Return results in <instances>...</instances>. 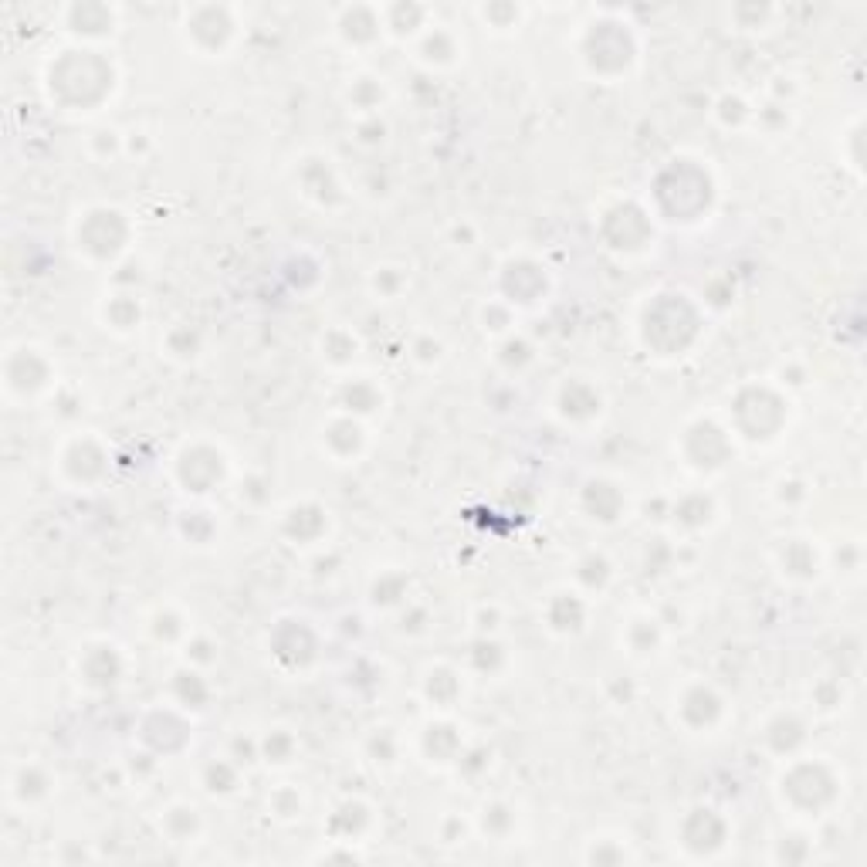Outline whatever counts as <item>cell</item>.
Listing matches in <instances>:
<instances>
[{"instance_id": "6da1fadb", "label": "cell", "mask_w": 867, "mask_h": 867, "mask_svg": "<svg viewBox=\"0 0 867 867\" xmlns=\"http://www.w3.org/2000/svg\"><path fill=\"white\" fill-rule=\"evenodd\" d=\"M597 31H589V41L583 45V58L587 55H597V51H603L600 58L589 61V68L600 75H617V72H627V65L633 61V41L631 34L624 31V24H610V21H600V24H593Z\"/></svg>"}, {"instance_id": "7a4b0ae2", "label": "cell", "mask_w": 867, "mask_h": 867, "mask_svg": "<svg viewBox=\"0 0 867 867\" xmlns=\"http://www.w3.org/2000/svg\"><path fill=\"white\" fill-rule=\"evenodd\" d=\"M4 380H7V390L14 397H34L38 390H45L51 383V367L48 359L38 349H14L4 363Z\"/></svg>"}, {"instance_id": "3957f363", "label": "cell", "mask_w": 867, "mask_h": 867, "mask_svg": "<svg viewBox=\"0 0 867 867\" xmlns=\"http://www.w3.org/2000/svg\"><path fill=\"white\" fill-rule=\"evenodd\" d=\"M85 217H89V221L99 227V234H95V231H89V227H78V248L85 251L89 258H102V261L116 258L119 251H122V241H126V234H112V227H122V214L99 207V210H89Z\"/></svg>"}, {"instance_id": "277c9868", "label": "cell", "mask_w": 867, "mask_h": 867, "mask_svg": "<svg viewBox=\"0 0 867 867\" xmlns=\"http://www.w3.org/2000/svg\"><path fill=\"white\" fill-rule=\"evenodd\" d=\"M336 28L349 45H356V48L369 45V41L380 38L383 14L380 11H373V7H342V11H339Z\"/></svg>"}, {"instance_id": "5b68a950", "label": "cell", "mask_w": 867, "mask_h": 867, "mask_svg": "<svg viewBox=\"0 0 867 867\" xmlns=\"http://www.w3.org/2000/svg\"><path fill=\"white\" fill-rule=\"evenodd\" d=\"M721 715V698L708 685H691L681 694V721L691 729H708Z\"/></svg>"}, {"instance_id": "8992f818", "label": "cell", "mask_w": 867, "mask_h": 867, "mask_svg": "<svg viewBox=\"0 0 867 867\" xmlns=\"http://www.w3.org/2000/svg\"><path fill=\"white\" fill-rule=\"evenodd\" d=\"M89 461H105V455L99 451V444L95 441H72L68 447H65V455H61V471L65 474H72V482H82V485H89V482H95L99 474H102V468H92Z\"/></svg>"}, {"instance_id": "52a82bcc", "label": "cell", "mask_w": 867, "mask_h": 867, "mask_svg": "<svg viewBox=\"0 0 867 867\" xmlns=\"http://www.w3.org/2000/svg\"><path fill=\"white\" fill-rule=\"evenodd\" d=\"M65 17H68V31L82 38H102L105 31H112L116 24V11H109L102 4H75L65 11Z\"/></svg>"}, {"instance_id": "ba28073f", "label": "cell", "mask_w": 867, "mask_h": 867, "mask_svg": "<svg viewBox=\"0 0 867 867\" xmlns=\"http://www.w3.org/2000/svg\"><path fill=\"white\" fill-rule=\"evenodd\" d=\"M82 677H85L89 685H95V688H109V685H116V681H119V654H116V647H109V644L89 647V650H85V658H82Z\"/></svg>"}, {"instance_id": "9c48e42d", "label": "cell", "mask_w": 867, "mask_h": 867, "mask_svg": "<svg viewBox=\"0 0 867 867\" xmlns=\"http://www.w3.org/2000/svg\"><path fill=\"white\" fill-rule=\"evenodd\" d=\"M48 786H51L48 773L34 763L17 765L14 776H11V796H14L17 803H24V807H28V803H38V800H45Z\"/></svg>"}, {"instance_id": "30bf717a", "label": "cell", "mask_w": 867, "mask_h": 867, "mask_svg": "<svg viewBox=\"0 0 867 867\" xmlns=\"http://www.w3.org/2000/svg\"><path fill=\"white\" fill-rule=\"evenodd\" d=\"M417 51H420V61H424V65H430V68L438 65V68H441V65H451V61L457 58V41L451 31L430 28L420 34V48H417Z\"/></svg>"}, {"instance_id": "8fae6325", "label": "cell", "mask_w": 867, "mask_h": 867, "mask_svg": "<svg viewBox=\"0 0 867 867\" xmlns=\"http://www.w3.org/2000/svg\"><path fill=\"white\" fill-rule=\"evenodd\" d=\"M427 24V7L417 4H397V7H386L383 11V28H390L394 34H420V28Z\"/></svg>"}, {"instance_id": "7c38bea8", "label": "cell", "mask_w": 867, "mask_h": 867, "mask_svg": "<svg viewBox=\"0 0 867 867\" xmlns=\"http://www.w3.org/2000/svg\"><path fill=\"white\" fill-rule=\"evenodd\" d=\"M553 600L562 606V614L549 610V627H553V631H562V633L579 631V627H583V617H587V610H583L579 597H576V593H559V597H553Z\"/></svg>"}, {"instance_id": "4fadbf2b", "label": "cell", "mask_w": 867, "mask_h": 867, "mask_svg": "<svg viewBox=\"0 0 867 867\" xmlns=\"http://www.w3.org/2000/svg\"><path fill=\"white\" fill-rule=\"evenodd\" d=\"M383 403V397L376 394L373 383H346L342 386V407L356 413H373Z\"/></svg>"}, {"instance_id": "5bb4252c", "label": "cell", "mask_w": 867, "mask_h": 867, "mask_svg": "<svg viewBox=\"0 0 867 867\" xmlns=\"http://www.w3.org/2000/svg\"><path fill=\"white\" fill-rule=\"evenodd\" d=\"M457 691H461V685H457L455 671H444V668H438V671H430V675H427V698H430L434 705L451 708V702L457 698Z\"/></svg>"}, {"instance_id": "9a60e30c", "label": "cell", "mask_w": 867, "mask_h": 867, "mask_svg": "<svg viewBox=\"0 0 867 867\" xmlns=\"http://www.w3.org/2000/svg\"><path fill=\"white\" fill-rule=\"evenodd\" d=\"M451 749L461 752V739L455 735V729H451V725H430V729H427V752H430L438 763H451V759H455Z\"/></svg>"}, {"instance_id": "2e32d148", "label": "cell", "mask_w": 867, "mask_h": 867, "mask_svg": "<svg viewBox=\"0 0 867 867\" xmlns=\"http://www.w3.org/2000/svg\"><path fill=\"white\" fill-rule=\"evenodd\" d=\"M204 786L210 793H231L237 786V765L227 759H214L204 769Z\"/></svg>"}, {"instance_id": "e0dca14e", "label": "cell", "mask_w": 867, "mask_h": 867, "mask_svg": "<svg viewBox=\"0 0 867 867\" xmlns=\"http://www.w3.org/2000/svg\"><path fill=\"white\" fill-rule=\"evenodd\" d=\"M105 319L109 325H119V329H133L139 323V302L133 295H122V298H112L109 309H105Z\"/></svg>"}, {"instance_id": "ac0fdd59", "label": "cell", "mask_w": 867, "mask_h": 867, "mask_svg": "<svg viewBox=\"0 0 867 867\" xmlns=\"http://www.w3.org/2000/svg\"><path fill=\"white\" fill-rule=\"evenodd\" d=\"M610 579V562L597 553H589L583 562H579V583H587L589 589H603Z\"/></svg>"}, {"instance_id": "d6986e66", "label": "cell", "mask_w": 867, "mask_h": 867, "mask_svg": "<svg viewBox=\"0 0 867 867\" xmlns=\"http://www.w3.org/2000/svg\"><path fill=\"white\" fill-rule=\"evenodd\" d=\"M323 349L332 363H349L356 356V339L349 336V332H342V329H332V332L325 336Z\"/></svg>"}, {"instance_id": "ffe728a7", "label": "cell", "mask_w": 867, "mask_h": 867, "mask_svg": "<svg viewBox=\"0 0 867 867\" xmlns=\"http://www.w3.org/2000/svg\"><path fill=\"white\" fill-rule=\"evenodd\" d=\"M627 644H631L637 654L650 650V647L658 644V620H631V627H627Z\"/></svg>"}, {"instance_id": "44dd1931", "label": "cell", "mask_w": 867, "mask_h": 867, "mask_svg": "<svg viewBox=\"0 0 867 867\" xmlns=\"http://www.w3.org/2000/svg\"><path fill=\"white\" fill-rule=\"evenodd\" d=\"M265 756H268V763H288L292 759V752H295V739L285 729H279V732H271L265 739Z\"/></svg>"}, {"instance_id": "7402d4cb", "label": "cell", "mask_w": 867, "mask_h": 867, "mask_svg": "<svg viewBox=\"0 0 867 867\" xmlns=\"http://www.w3.org/2000/svg\"><path fill=\"white\" fill-rule=\"evenodd\" d=\"M383 89L373 82V78H359L353 85V92H349V99H353L359 109H376V102H380Z\"/></svg>"}, {"instance_id": "603a6c76", "label": "cell", "mask_w": 867, "mask_h": 867, "mask_svg": "<svg viewBox=\"0 0 867 867\" xmlns=\"http://www.w3.org/2000/svg\"><path fill=\"white\" fill-rule=\"evenodd\" d=\"M719 112H721V119H725V122H735V126H739V122L746 119V112H749V109L742 105V99H735V95H725V99L719 102Z\"/></svg>"}, {"instance_id": "cb8c5ba5", "label": "cell", "mask_w": 867, "mask_h": 867, "mask_svg": "<svg viewBox=\"0 0 867 867\" xmlns=\"http://www.w3.org/2000/svg\"><path fill=\"white\" fill-rule=\"evenodd\" d=\"M482 14L491 17L499 28H509L512 21H518V7H501V4H491V7H482Z\"/></svg>"}, {"instance_id": "d4e9b609", "label": "cell", "mask_w": 867, "mask_h": 867, "mask_svg": "<svg viewBox=\"0 0 867 867\" xmlns=\"http://www.w3.org/2000/svg\"><path fill=\"white\" fill-rule=\"evenodd\" d=\"M275 809H279L281 817H295V813L302 809V800H298L292 790H279V793H275Z\"/></svg>"}, {"instance_id": "484cf974", "label": "cell", "mask_w": 867, "mask_h": 867, "mask_svg": "<svg viewBox=\"0 0 867 867\" xmlns=\"http://www.w3.org/2000/svg\"><path fill=\"white\" fill-rule=\"evenodd\" d=\"M210 650H214V647H210V641H204V637H200V641H190V644H187V658H190V661H197V664H207V661H214V654H210Z\"/></svg>"}]
</instances>
